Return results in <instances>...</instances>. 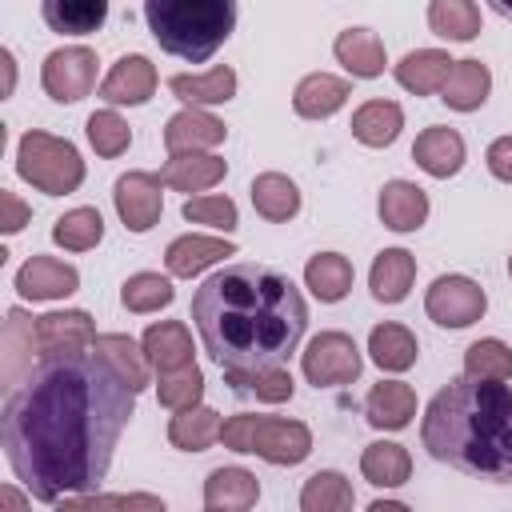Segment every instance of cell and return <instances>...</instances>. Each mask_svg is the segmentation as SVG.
<instances>
[{"label":"cell","instance_id":"obj_32","mask_svg":"<svg viewBox=\"0 0 512 512\" xmlns=\"http://www.w3.org/2000/svg\"><path fill=\"white\" fill-rule=\"evenodd\" d=\"M304 284H308L312 296L324 300V304L344 300L348 288H352V264H348V256H340V252H320V256H312V260L304 264Z\"/></svg>","mask_w":512,"mask_h":512},{"label":"cell","instance_id":"obj_36","mask_svg":"<svg viewBox=\"0 0 512 512\" xmlns=\"http://www.w3.org/2000/svg\"><path fill=\"white\" fill-rule=\"evenodd\" d=\"M252 204L264 220H292L300 212V192L284 172H260L252 180Z\"/></svg>","mask_w":512,"mask_h":512},{"label":"cell","instance_id":"obj_6","mask_svg":"<svg viewBox=\"0 0 512 512\" xmlns=\"http://www.w3.org/2000/svg\"><path fill=\"white\" fill-rule=\"evenodd\" d=\"M16 172L32 188H40L48 196H68L84 180V160H80L76 144L60 140V136L24 132L20 136V148H16Z\"/></svg>","mask_w":512,"mask_h":512},{"label":"cell","instance_id":"obj_50","mask_svg":"<svg viewBox=\"0 0 512 512\" xmlns=\"http://www.w3.org/2000/svg\"><path fill=\"white\" fill-rule=\"evenodd\" d=\"M0 504H8V508H20L24 500H20V496H16L12 488H4V492H0Z\"/></svg>","mask_w":512,"mask_h":512},{"label":"cell","instance_id":"obj_52","mask_svg":"<svg viewBox=\"0 0 512 512\" xmlns=\"http://www.w3.org/2000/svg\"><path fill=\"white\" fill-rule=\"evenodd\" d=\"M508 272H512V256H508Z\"/></svg>","mask_w":512,"mask_h":512},{"label":"cell","instance_id":"obj_9","mask_svg":"<svg viewBox=\"0 0 512 512\" xmlns=\"http://www.w3.org/2000/svg\"><path fill=\"white\" fill-rule=\"evenodd\" d=\"M40 84L52 100L60 104H76L92 92L96 84V52L92 48H56L48 52L44 68H40Z\"/></svg>","mask_w":512,"mask_h":512},{"label":"cell","instance_id":"obj_30","mask_svg":"<svg viewBox=\"0 0 512 512\" xmlns=\"http://www.w3.org/2000/svg\"><path fill=\"white\" fill-rule=\"evenodd\" d=\"M32 352H40L36 344V316L20 312V308H8V320H4V384L12 388L20 372L32 368Z\"/></svg>","mask_w":512,"mask_h":512},{"label":"cell","instance_id":"obj_45","mask_svg":"<svg viewBox=\"0 0 512 512\" xmlns=\"http://www.w3.org/2000/svg\"><path fill=\"white\" fill-rule=\"evenodd\" d=\"M184 220L232 232L236 228V204L228 196H192V200H184Z\"/></svg>","mask_w":512,"mask_h":512},{"label":"cell","instance_id":"obj_14","mask_svg":"<svg viewBox=\"0 0 512 512\" xmlns=\"http://www.w3.org/2000/svg\"><path fill=\"white\" fill-rule=\"evenodd\" d=\"M412 160H416L428 176L448 180V176H456L460 164H464V136H460L456 128H440V124H432V128H424V132L416 136V144H412Z\"/></svg>","mask_w":512,"mask_h":512},{"label":"cell","instance_id":"obj_4","mask_svg":"<svg viewBox=\"0 0 512 512\" xmlns=\"http://www.w3.org/2000/svg\"><path fill=\"white\" fill-rule=\"evenodd\" d=\"M144 20L168 56L204 64L236 28V0H144Z\"/></svg>","mask_w":512,"mask_h":512},{"label":"cell","instance_id":"obj_12","mask_svg":"<svg viewBox=\"0 0 512 512\" xmlns=\"http://www.w3.org/2000/svg\"><path fill=\"white\" fill-rule=\"evenodd\" d=\"M92 340H96L92 316L80 312V308L36 316V344H40V356H48V352H80V348H92Z\"/></svg>","mask_w":512,"mask_h":512},{"label":"cell","instance_id":"obj_3","mask_svg":"<svg viewBox=\"0 0 512 512\" xmlns=\"http://www.w3.org/2000/svg\"><path fill=\"white\" fill-rule=\"evenodd\" d=\"M424 448L492 484H512V388L504 380L456 376L440 388L420 424Z\"/></svg>","mask_w":512,"mask_h":512},{"label":"cell","instance_id":"obj_10","mask_svg":"<svg viewBox=\"0 0 512 512\" xmlns=\"http://www.w3.org/2000/svg\"><path fill=\"white\" fill-rule=\"evenodd\" d=\"M160 184H164V180L152 176V172H128V176L116 180L112 200H116V212H120L124 228L148 232V228L160 220V212H164V192H160Z\"/></svg>","mask_w":512,"mask_h":512},{"label":"cell","instance_id":"obj_25","mask_svg":"<svg viewBox=\"0 0 512 512\" xmlns=\"http://www.w3.org/2000/svg\"><path fill=\"white\" fill-rule=\"evenodd\" d=\"M40 12L52 32L88 36L100 32V24L108 20V0H40Z\"/></svg>","mask_w":512,"mask_h":512},{"label":"cell","instance_id":"obj_8","mask_svg":"<svg viewBox=\"0 0 512 512\" xmlns=\"http://www.w3.org/2000/svg\"><path fill=\"white\" fill-rule=\"evenodd\" d=\"M304 376H308V384H316V388H332V384H348V380H356L360 376V348H356V340L352 336H344V332H320L308 348H304Z\"/></svg>","mask_w":512,"mask_h":512},{"label":"cell","instance_id":"obj_27","mask_svg":"<svg viewBox=\"0 0 512 512\" xmlns=\"http://www.w3.org/2000/svg\"><path fill=\"white\" fill-rule=\"evenodd\" d=\"M140 344H144V352H148V360H152L156 372H176V368L192 364V336H188V328L180 320L152 324Z\"/></svg>","mask_w":512,"mask_h":512},{"label":"cell","instance_id":"obj_21","mask_svg":"<svg viewBox=\"0 0 512 512\" xmlns=\"http://www.w3.org/2000/svg\"><path fill=\"white\" fill-rule=\"evenodd\" d=\"M228 172V164L220 156H208V152H180L172 156L164 168H160V180L176 192H204L212 184H220Z\"/></svg>","mask_w":512,"mask_h":512},{"label":"cell","instance_id":"obj_24","mask_svg":"<svg viewBox=\"0 0 512 512\" xmlns=\"http://www.w3.org/2000/svg\"><path fill=\"white\" fill-rule=\"evenodd\" d=\"M452 64L456 60L448 52H440V48H416V52H408L396 64V80H400V88H408L416 96H428V92H440L444 88Z\"/></svg>","mask_w":512,"mask_h":512},{"label":"cell","instance_id":"obj_31","mask_svg":"<svg viewBox=\"0 0 512 512\" xmlns=\"http://www.w3.org/2000/svg\"><path fill=\"white\" fill-rule=\"evenodd\" d=\"M92 352L96 356H104L136 392L148 384V368H152V360H148V352H144V344H136L132 336H120V332H104V336H96L92 340Z\"/></svg>","mask_w":512,"mask_h":512},{"label":"cell","instance_id":"obj_34","mask_svg":"<svg viewBox=\"0 0 512 512\" xmlns=\"http://www.w3.org/2000/svg\"><path fill=\"white\" fill-rule=\"evenodd\" d=\"M368 352H372V360L384 368V372H404V368H412L416 364V336L404 328V324H376L372 332H368Z\"/></svg>","mask_w":512,"mask_h":512},{"label":"cell","instance_id":"obj_51","mask_svg":"<svg viewBox=\"0 0 512 512\" xmlns=\"http://www.w3.org/2000/svg\"><path fill=\"white\" fill-rule=\"evenodd\" d=\"M488 4H492V8H496L504 20H512V0H488Z\"/></svg>","mask_w":512,"mask_h":512},{"label":"cell","instance_id":"obj_17","mask_svg":"<svg viewBox=\"0 0 512 512\" xmlns=\"http://www.w3.org/2000/svg\"><path fill=\"white\" fill-rule=\"evenodd\" d=\"M364 416L372 428H408V420L416 416V392L404 380H380L364 400Z\"/></svg>","mask_w":512,"mask_h":512},{"label":"cell","instance_id":"obj_16","mask_svg":"<svg viewBox=\"0 0 512 512\" xmlns=\"http://www.w3.org/2000/svg\"><path fill=\"white\" fill-rule=\"evenodd\" d=\"M224 256H236V244L224 236H180L168 244L164 264L172 276H200L204 268H212Z\"/></svg>","mask_w":512,"mask_h":512},{"label":"cell","instance_id":"obj_13","mask_svg":"<svg viewBox=\"0 0 512 512\" xmlns=\"http://www.w3.org/2000/svg\"><path fill=\"white\" fill-rule=\"evenodd\" d=\"M152 92H156V68L140 52L120 56L112 64V72L104 76V84H100V96L108 104H144Z\"/></svg>","mask_w":512,"mask_h":512},{"label":"cell","instance_id":"obj_38","mask_svg":"<svg viewBox=\"0 0 512 512\" xmlns=\"http://www.w3.org/2000/svg\"><path fill=\"white\" fill-rule=\"evenodd\" d=\"M352 504H356L352 484L340 472H316L304 480V492H300L304 512H348Z\"/></svg>","mask_w":512,"mask_h":512},{"label":"cell","instance_id":"obj_49","mask_svg":"<svg viewBox=\"0 0 512 512\" xmlns=\"http://www.w3.org/2000/svg\"><path fill=\"white\" fill-rule=\"evenodd\" d=\"M0 64H4V96H12V88H16V64H12V52L8 48L0 52Z\"/></svg>","mask_w":512,"mask_h":512},{"label":"cell","instance_id":"obj_44","mask_svg":"<svg viewBox=\"0 0 512 512\" xmlns=\"http://www.w3.org/2000/svg\"><path fill=\"white\" fill-rule=\"evenodd\" d=\"M84 128H88V140H92V148H96L100 156H120V152L132 144V128H128V120L116 116L112 108L92 112Z\"/></svg>","mask_w":512,"mask_h":512},{"label":"cell","instance_id":"obj_42","mask_svg":"<svg viewBox=\"0 0 512 512\" xmlns=\"http://www.w3.org/2000/svg\"><path fill=\"white\" fill-rule=\"evenodd\" d=\"M156 392H160V404L172 408V412L192 408V404H200V396H204V372H200L196 364H184V368H176V372H160Z\"/></svg>","mask_w":512,"mask_h":512},{"label":"cell","instance_id":"obj_48","mask_svg":"<svg viewBox=\"0 0 512 512\" xmlns=\"http://www.w3.org/2000/svg\"><path fill=\"white\" fill-rule=\"evenodd\" d=\"M0 208H4V220H0V228H4L8 236H12V232H20V228L28 224V216H32V212H28V208L16 200V192H8V188L0 192Z\"/></svg>","mask_w":512,"mask_h":512},{"label":"cell","instance_id":"obj_7","mask_svg":"<svg viewBox=\"0 0 512 512\" xmlns=\"http://www.w3.org/2000/svg\"><path fill=\"white\" fill-rule=\"evenodd\" d=\"M424 308L440 328H468L484 316L488 296L468 276H436L428 296H424Z\"/></svg>","mask_w":512,"mask_h":512},{"label":"cell","instance_id":"obj_47","mask_svg":"<svg viewBox=\"0 0 512 512\" xmlns=\"http://www.w3.org/2000/svg\"><path fill=\"white\" fill-rule=\"evenodd\" d=\"M484 160H488V172H492L496 180L512 184V136L492 140V144H488V152H484Z\"/></svg>","mask_w":512,"mask_h":512},{"label":"cell","instance_id":"obj_2","mask_svg":"<svg viewBox=\"0 0 512 512\" xmlns=\"http://www.w3.org/2000/svg\"><path fill=\"white\" fill-rule=\"evenodd\" d=\"M192 324L224 372H256L296 352L308 328V304L280 268L228 264L196 288Z\"/></svg>","mask_w":512,"mask_h":512},{"label":"cell","instance_id":"obj_41","mask_svg":"<svg viewBox=\"0 0 512 512\" xmlns=\"http://www.w3.org/2000/svg\"><path fill=\"white\" fill-rule=\"evenodd\" d=\"M172 284L160 276V272H136L124 280L120 288V300L128 312H156V308H168L172 304Z\"/></svg>","mask_w":512,"mask_h":512},{"label":"cell","instance_id":"obj_29","mask_svg":"<svg viewBox=\"0 0 512 512\" xmlns=\"http://www.w3.org/2000/svg\"><path fill=\"white\" fill-rule=\"evenodd\" d=\"M488 88H492V76H488V68L480 60H456L448 80H444V88H440V100L448 108H456V112H472V108H480L488 100Z\"/></svg>","mask_w":512,"mask_h":512},{"label":"cell","instance_id":"obj_37","mask_svg":"<svg viewBox=\"0 0 512 512\" xmlns=\"http://www.w3.org/2000/svg\"><path fill=\"white\" fill-rule=\"evenodd\" d=\"M428 24L444 40H472L480 32V8L476 0H432Z\"/></svg>","mask_w":512,"mask_h":512},{"label":"cell","instance_id":"obj_33","mask_svg":"<svg viewBox=\"0 0 512 512\" xmlns=\"http://www.w3.org/2000/svg\"><path fill=\"white\" fill-rule=\"evenodd\" d=\"M220 412L216 408H204V404H192V408H180L168 424V440L184 452H204L212 440H220Z\"/></svg>","mask_w":512,"mask_h":512},{"label":"cell","instance_id":"obj_35","mask_svg":"<svg viewBox=\"0 0 512 512\" xmlns=\"http://www.w3.org/2000/svg\"><path fill=\"white\" fill-rule=\"evenodd\" d=\"M360 472H364V480L376 484V488H396V484L408 480V472H412V456L404 452V444L376 440V444L364 448V456H360Z\"/></svg>","mask_w":512,"mask_h":512},{"label":"cell","instance_id":"obj_18","mask_svg":"<svg viewBox=\"0 0 512 512\" xmlns=\"http://www.w3.org/2000/svg\"><path fill=\"white\" fill-rule=\"evenodd\" d=\"M260 496V484L248 468H216L204 480V508L212 512H244Z\"/></svg>","mask_w":512,"mask_h":512},{"label":"cell","instance_id":"obj_15","mask_svg":"<svg viewBox=\"0 0 512 512\" xmlns=\"http://www.w3.org/2000/svg\"><path fill=\"white\" fill-rule=\"evenodd\" d=\"M224 132H228V128H224L212 112L188 104L184 112H176V116L168 120L164 144H168L172 156H180V152H204V148H216V144L224 140Z\"/></svg>","mask_w":512,"mask_h":512},{"label":"cell","instance_id":"obj_39","mask_svg":"<svg viewBox=\"0 0 512 512\" xmlns=\"http://www.w3.org/2000/svg\"><path fill=\"white\" fill-rule=\"evenodd\" d=\"M100 236H104V220L96 208H72L52 224V240L68 252H88L100 244Z\"/></svg>","mask_w":512,"mask_h":512},{"label":"cell","instance_id":"obj_40","mask_svg":"<svg viewBox=\"0 0 512 512\" xmlns=\"http://www.w3.org/2000/svg\"><path fill=\"white\" fill-rule=\"evenodd\" d=\"M464 372L480 376V380H512V348L496 336L476 340L464 352Z\"/></svg>","mask_w":512,"mask_h":512},{"label":"cell","instance_id":"obj_23","mask_svg":"<svg viewBox=\"0 0 512 512\" xmlns=\"http://www.w3.org/2000/svg\"><path fill=\"white\" fill-rule=\"evenodd\" d=\"M332 52H336V60H340L352 76H360V80L380 76L384 64H388V60H384V44H380V36H376L372 28H344V32L336 36Z\"/></svg>","mask_w":512,"mask_h":512},{"label":"cell","instance_id":"obj_19","mask_svg":"<svg viewBox=\"0 0 512 512\" xmlns=\"http://www.w3.org/2000/svg\"><path fill=\"white\" fill-rule=\"evenodd\" d=\"M380 220L392 232H416L428 220V196L412 180H392L380 192Z\"/></svg>","mask_w":512,"mask_h":512},{"label":"cell","instance_id":"obj_5","mask_svg":"<svg viewBox=\"0 0 512 512\" xmlns=\"http://www.w3.org/2000/svg\"><path fill=\"white\" fill-rule=\"evenodd\" d=\"M224 448L232 452H256L268 464H300L312 452V432L300 420H280V416H228L220 428Z\"/></svg>","mask_w":512,"mask_h":512},{"label":"cell","instance_id":"obj_46","mask_svg":"<svg viewBox=\"0 0 512 512\" xmlns=\"http://www.w3.org/2000/svg\"><path fill=\"white\" fill-rule=\"evenodd\" d=\"M64 508H72V512H104V508L164 512V500H160V496H100V492H76V496H64Z\"/></svg>","mask_w":512,"mask_h":512},{"label":"cell","instance_id":"obj_28","mask_svg":"<svg viewBox=\"0 0 512 512\" xmlns=\"http://www.w3.org/2000/svg\"><path fill=\"white\" fill-rule=\"evenodd\" d=\"M404 128V112L396 100H368L352 112V136L368 148H388Z\"/></svg>","mask_w":512,"mask_h":512},{"label":"cell","instance_id":"obj_20","mask_svg":"<svg viewBox=\"0 0 512 512\" xmlns=\"http://www.w3.org/2000/svg\"><path fill=\"white\" fill-rule=\"evenodd\" d=\"M348 96H352L348 80L328 76V72H312V76H304V80L296 84L292 108H296L304 120H324V116H332L336 108H344Z\"/></svg>","mask_w":512,"mask_h":512},{"label":"cell","instance_id":"obj_43","mask_svg":"<svg viewBox=\"0 0 512 512\" xmlns=\"http://www.w3.org/2000/svg\"><path fill=\"white\" fill-rule=\"evenodd\" d=\"M228 384H236V388H248V392H256L260 400H268V404H280V400H288L292 396V372L284 368V364H272V368H256V372H228Z\"/></svg>","mask_w":512,"mask_h":512},{"label":"cell","instance_id":"obj_1","mask_svg":"<svg viewBox=\"0 0 512 512\" xmlns=\"http://www.w3.org/2000/svg\"><path fill=\"white\" fill-rule=\"evenodd\" d=\"M136 408V388L96 352H48L12 384L0 420L8 468L40 504L92 492Z\"/></svg>","mask_w":512,"mask_h":512},{"label":"cell","instance_id":"obj_11","mask_svg":"<svg viewBox=\"0 0 512 512\" xmlns=\"http://www.w3.org/2000/svg\"><path fill=\"white\" fill-rule=\"evenodd\" d=\"M80 288V272L56 256H32L16 272V292L24 300H60Z\"/></svg>","mask_w":512,"mask_h":512},{"label":"cell","instance_id":"obj_22","mask_svg":"<svg viewBox=\"0 0 512 512\" xmlns=\"http://www.w3.org/2000/svg\"><path fill=\"white\" fill-rule=\"evenodd\" d=\"M412 276H416V256L404 252V248H384L372 260L368 284H372V296L380 304H400L408 296V288H412Z\"/></svg>","mask_w":512,"mask_h":512},{"label":"cell","instance_id":"obj_26","mask_svg":"<svg viewBox=\"0 0 512 512\" xmlns=\"http://www.w3.org/2000/svg\"><path fill=\"white\" fill-rule=\"evenodd\" d=\"M172 96H180L184 104L200 108V104H224L236 96V72L228 64L212 68V72H180L168 80Z\"/></svg>","mask_w":512,"mask_h":512}]
</instances>
